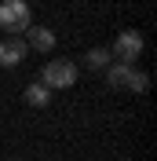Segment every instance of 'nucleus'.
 <instances>
[{
	"mask_svg": "<svg viewBox=\"0 0 157 161\" xmlns=\"http://www.w3.org/2000/svg\"><path fill=\"white\" fill-rule=\"evenodd\" d=\"M0 26L11 33V37H19V33H26L33 26V11L26 0H4L0 4Z\"/></svg>",
	"mask_w": 157,
	"mask_h": 161,
	"instance_id": "f257e3e1",
	"label": "nucleus"
},
{
	"mask_svg": "<svg viewBox=\"0 0 157 161\" xmlns=\"http://www.w3.org/2000/svg\"><path fill=\"white\" fill-rule=\"evenodd\" d=\"M40 84L44 88H73L77 84V66L69 59H51L44 70H40Z\"/></svg>",
	"mask_w": 157,
	"mask_h": 161,
	"instance_id": "f03ea898",
	"label": "nucleus"
},
{
	"mask_svg": "<svg viewBox=\"0 0 157 161\" xmlns=\"http://www.w3.org/2000/svg\"><path fill=\"white\" fill-rule=\"evenodd\" d=\"M110 55H113V62H132V66H135V59L143 55V33L139 30H124L117 40H113Z\"/></svg>",
	"mask_w": 157,
	"mask_h": 161,
	"instance_id": "7ed1b4c3",
	"label": "nucleus"
},
{
	"mask_svg": "<svg viewBox=\"0 0 157 161\" xmlns=\"http://www.w3.org/2000/svg\"><path fill=\"white\" fill-rule=\"evenodd\" d=\"M26 55H30V48H26L22 37H4L0 40V66H19Z\"/></svg>",
	"mask_w": 157,
	"mask_h": 161,
	"instance_id": "20e7f679",
	"label": "nucleus"
},
{
	"mask_svg": "<svg viewBox=\"0 0 157 161\" xmlns=\"http://www.w3.org/2000/svg\"><path fill=\"white\" fill-rule=\"evenodd\" d=\"M26 48L48 55V51L55 48V33H51L48 26H30V30H26Z\"/></svg>",
	"mask_w": 157,
	"mask_h": 161,
	"instance_id": "39448f33",
	"label": "nucleus"
},
{
	"mask_svg": "<svg viewBox=\"0 0 157 161\" xmlns=\"http://www.w3.org/2000/svg\"><path fill=\"white\" fill-rule=\"evenodd\" d=\"M102 73H106V84H110V88H117V92H121V88H128V80H132L135 66H132V62H110Z\"/></svg>",
	"mask_w": 157,
	"mask_h": 161,
	"instance_id": "423d86ee",
	"label": "nucleus"
},
{
	"mask_svg": "<svg viewBox=\"0 0 157 161\" xmlns=\"http://www.w3.org/2000/svg\"><path fill=\"white\" fill-rule=\"evenodd\" d=\"M22 99L30 103V106H37V110H44V106L51 103V88H44V84L37 80V84H30V88L22 92Z\"/></svg>",
	"mask_w": 157,
	"mask_h": 161,
	"instance_id": "0eeeda50",
	"label": "nucleus"
},
{
	"mask_svg": "<svg viewBox=\"0 0 157 161\" xmlns=\"http://www.w3.org/2000/svg\"><path fill=\"white\" fill-rule=\"evenodd\" d=\"M84 62H88V70H106L110 62H113V55H110V48H91Z\"/></svg>",
	"mask_w": 157,
	"mask_h": 161,
	"instance_id": "6e6552de",
	"label": "nucleus"
},
{
	"mask_svg": "<svg viewBox=\"0 0 157 161\" xmlns=\"http://www.w3.org/2000/svg\"><path fill=\"white\" fill-rule=\"evenodd\" d=\"M146 88H150V77H146L143 70H135V73H132V80H128V92H135V95H143Z\"/></svg>",
	"mask_w": 157,
	"mask_h": 161,
	"instance_id": "1a4fd4ad",
	"label": "nucleus"
}]
</instances>
